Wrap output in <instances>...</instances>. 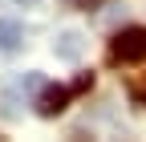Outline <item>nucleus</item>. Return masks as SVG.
<instances>
[{
    "mask_svg": "<svg viewBox=\"0 0 146 142\" xmlns=\"http://www.w3.org/2000/svg\"><path fill=\"white\" fill-rule=\"evenodd\" d=\"M110 61L114 65H134V61H146V29L130 25L110 37Z\"/></svg>",
    "mask_w": 146,
    "mask_h": 142,
    "instance_id": "1",
    "label": "nucleus"
},
{
    "mask_svg": "<svg viewBox=\"0 0 146 142\" xmlns=\"http://www.w3.org/2000/svg\"><path fill=\"white\" fill-rule=\"evenodd\" d=\"M73 98V85L65 90V85H41V98H36V114L41 118H57L65 106Z\"/></svg>",
    "mask_w": 146,
    "mask_h": 142,
    "instance_id": "2",
    "label": "nucleus"
},
{
    "mask_svg": "<svg viewBox=\"0 0 146 142\" xmlns=\"http://www.w3.org/2000/svg\"><path fill=\"white\" fill-rule=\"evenodd\" d=\"M21 45H25V29L16 21H0V57L21 53Z\"/></svg>",
    "mask_w": 146,
    "mask_h": 142,
    "instance_id": "3",
    "label": "nucleus"
},
{
    "mask_svg": "<svg viewBox=\"0 0 146 142\" xmlns=\"http://www.w3.org/2000/svg\"><path fill=\"white\" fill-rule=\"evenodd\" d=\"M57 49V57H65V61H77L81 57V49H85V41H81V33H65V37L53 45Z\"/></svg>",
    "mask_w": 146,
    "mask_h": 142,
    "instance_id": "4",
    "label": "nucleus"
},
{
    "mask_svg": "<svg viewBox=\"0 0 146 142\" xmlns=\"http://www.w3.org/2000/svg\"><path fill=\"white\" fill-rule=\"evenodd\" d=\"M134 98H138V102H146V90H138V94H134Z\"/></svg>",
    "mask_w": 146,
    "mask_h": 142,
    "instance_id": "5",
    "label": "nucleus"
},
{
    "mask_svg": "<svg viewBox=\"0 0 146 142\" xmlns=\"http://www.w3.org/2000/svg\"><path fill=\"white\" fill-rule=\"evenodd\" d=\"M12 4H36V0H12Z\"/></svg>",
    "mask_w": 146,
    "mask_h": 142,
    "instance_id": "6",
    "label": "nucleus"
}]
</instances>
